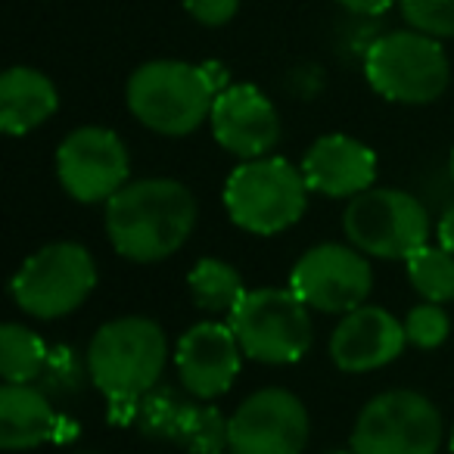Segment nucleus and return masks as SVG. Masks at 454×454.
I'll return each mask as SVG.
<instances>
[{
	"instance_id": "f257e3e1",
	"label": "nucleus",
	"mask_w": 454,
	"mask_h": 454,
	"mask_svg": "<svg viewBox=\"0 0 454 454\" xmlns=\"http://www.w3.org/2000/svg\"><path fill=\"white\" fill-rule=\"evenodd\" d=\"M196 196L175 177L128 181L106 202V237L128 262L150 265L175 255L196 227Z\"/></svg>"
},
{
	"instance_id": "f03ea898",
	"label": "nucleus",
	"mask_w": 454,
	"mask_h": 454,
	"mask_svg": "<svg viewBox=\"0 0 454 454\" xmlns=\"http://www.w3.org/2000/svg\"><path fill=\"white\" fill-rule=\"evenodd\" d=\"M168 364L165 330L150 317H119L103 324L88 346L90 380L100 386L113 408L137 411V402L153 392Z\"/></svg>"
},
{
	"instance_id": "7ed1b4c3",
	"label": "nucleus",
	"mask_w": 454,
	"mask_h": 454,
	"mask_svg": "<svg viewBox=\"0 0 454 454\" xmlns=\"http://www.w3.org/2000/svg\"><path fill=\"white\" fill-rule=\"evenodd\" d=\"M218 84L206 66L153 59L128 82V109L144 128L165 137H187L212 115Z\"/></svg>"
},
{
	"instance_id": "20e7f679",
	"label": "nucleus",
	"mask_w": 454,
	"mask_h": 454,
	"mask_svg": "<svg viewBox=\"0 0 454 454\" xmlns=\"http://www.w3.org/2000/svg\"><path fill=\"white\" fill-rule=\"evenodd\" d=\"M305 175L280 156L247 159L224 184V208L231 221L259 237L284 234L305 215Z\"/></svg>"
},
{
	"instance_id": "39448f33",
	"label": "nucleus",
	"mask_w": 454,
	"mask_h": 454,
	"mask_svg": "<svg viewBox=\"0 0 454 454\" xmlns=\"http://www.w3.org/2000/svg\"><path fill=\"white\" fill-rule=\"evenodd\" d=\"M364 75L371 88L386 100L423 106L445 94L451 82V66L439 38L411 28V32H392L373 41L364 57Z\"/></svg>"
},
{
	"instance_id": "423d86ee",
	"label": "nucleus",
	"mask_w": 454,
	"mask_h": 454,
	"mask_svg": "<svg viewBox=\"0 0 454 454\" xmlns=\"http://www.w3.org/2000/svg\"><path fill=\"white\" fill-rule=\"evenodd\" d=\"M247 358L259 364H293L305 358L315 340L309 305L286 290H247L237 309L227 315Z\"/></svg>"
},
{
	"instance_id": "0eeeda50",
	"label": "nucleus",
	"mask_w": 454,
	"mask_h": 454,
	"mask_svg": "<svg viewBox=\"0 0 454 454\" xmlns=\"http://www.w3.org/2000/svg\"><path fill=\"white\" fill-rule=\"evenodd\" d=\"M94 286V255L78 243H51L22 262L10 280V296L26 315L57 321L82 309Z\"/></svg>"
},
{
	"instance_id": "6e6552de",
	"label": "nucleus",
	"mask_w": 454,
	"mask_h": 454,
	"mask_svg": "<svg viewBox=\"0 0 454 454\" xmlns=\"http://www.w3.org/2000/svg\"><path fill=\"white\" fill-rule=\"evenodd\" d=\"M348 243L371 259H408L429 240V215L417 196L395 187H371L342 212Z\"/></svg>"
},
{
	"instance_id": "1a4fd4ad",
	"label": "nucleus",
	"mask_w": 454,
	"mask_h": 454,
	"mask_svg": "<svg viewBox=\"0 0 454 454\" xmlns=\"http://www.w3.org/2000/svg\"><path fill=\"white\" fill-rule=\"evenodd\" d=\"M442 414L427 395L392 389L361 408L352 429L355 454H439Z\"/></svg>"
},
{
	"instance_id": "9d476101",
	"label": "nucleus",
	"mask_w": 454,
	"mask_h": 454,
	"mask_svg": "<svg viewBox=\"0 0 454 454\" xmlns=\"http://www.w3.org/2000/svg\"><path fill=\"white\" fill-rule=\"evenodd\" d=\"M290 290L309 309L324 315H348L361 309L373 290V268L367 255L342 243H321L296 262Z\"/></svg>"
},
{
	"instance_id": "9b49d317",
	"label": "nucleus",
	"mask_w": 454,
	"mask_h": 454,
	"mask_svg": "<svg viewBox=\"0 0 454 454\" xmlns=\"http://www.w3.org/2000/svg\"><path fill=\"white\" fill-rule=\"evenodd\" d=\"M128 146L109 128H75L57 150V177L78 202H109L128 184Z\"/></svg>"
},
{
	"instance_id": "f8f14e48",
	"label": "nucleus",
	"mask_w": 454,
	"mask_h": 454,
	"mask_svg": "<svg viewBox=\"0 0 454 454\" xmlns=\"http://www.w3.org/2000/svg\"><path fill=\"white\" fill-rule=\"evenodd\" d=\"M309 442V411L290 389H259L231 414V454H302Z\"/></svg>"
},
{
	"instance_id": "ddd939ff",
	"label": "nucleus",
	"mask_w": 454,
	"mask_h": 454,
	"mask_svg": "<svg viewBox=\"0 0 454 454\" xmlns=\"http://www.w3.org/2000/svg\"><path fill=\"white\" fill-rule=\"evenodd\" d=\"M243 348L231 324L202 321L177 340L175 367L181 386L200 402L224 395L240 373Z\"/></svg>"
},
{
	"instance_id": "4468645a",
	"label": "nucleus",
	"mask_w": 454,
	"mask_h": 454,
	"mask_svg": "<svg viewBox=\"0 0 454 454\" xmlns=\"http://www.w3.org/2000/svg\"><path fill=\"white\" fill-rule=\"evenodd\" d=\"M212 134L231 156L262 159L278 146L280 119L274 103L253 84H231L215 97Z\"/></svg>"
},
{
	"instance_id": "2eb2a0df",
	"label": "nucleus",
	"mask_w": 454,
	"mask_h": 454,
	"mask_svg": "<svg viewBox=\"0 0 454 454\" xmlns=\"http://www.w3.org/2000/svg\"><path fill=\"white\" fill-rule=\"evenodd\" d=\"M408 333L395 315L380 305H361V309L342 315L340 327L330 336V358L346 373H367L386 367L402 355Z\"/></svg>"
},
{
	"instance_id": "dca6fc26",
	"label": "nucleus",
	"mask_w": 454,
	"mask_h": 454,
	"mask_svg": "<svg viewBox=\"0 0 454 454\" xmlns=\"http://www.w3.org/2000/svg\"><path fill=\"white\" fill-rule=\"evenodd\" d=\"M309 190L333 200H352L377 181V153L348 134H327L309 146L302 159Z\"/></svg>"
},
{
	"instance_id": "f3484780",
	"label": "nucleus",
	"mask_w": 454,
	"mask_h": 454,
	"mask_svg": "<svg viewBox=\"0 0 454 454\" xmlns=\"http://www.w3.org/2000/svg\"><path fill=\"white\" fill-rule=\"evenodd\" d=\"M59 106L53 82L38 69L13 66L0 75V128L10 137L41 128Z\"/></svg>"
},
{
	"instance_id": "a211bd4d",
	"label": "nucleus",
	"mask_w": 454,
	"mask_h": 454,
	"mask_svg": "<svg viewBox=\"0 0 454 454\" xmlns=\"http://www.w3.org/2000/svg\"><path fill=\"white\" fill-rule=\"evenodd\" d=\"M57 433V411L51 398L32 383H4L0 389V448L26 451Z\"/></svg>"
},
{
	"instance_id": "6ab92c4d",
	"label": "nucleus",
	"mask_w": 454,
	"mask_h": 454,
	"mask_svg": "<svg viewBox=\"0 0 454 454\" xmlns=\"http://www.w3.org/2000/svg\"><path fill=\"white\" fill-rule=\"evenodd\" d=\"M187 286H190L193 305L206 311V315H231V311L237 309V302L247 296L240 271L221 259L196 262V265L190 268Z\"/></svg>"
},
{
	"instance_id": "aec40b11",
	"label": "nucleus",
	"mask_w": 454,
	"mask_h": 454,
	"mask_svg": "<svg viewBox=\"0 0 454 454\" xmlns=\"http://www.w3.org/2000/svg\"><path fill=\"white\" fill-rule=\"evenodd\" d=\"M47 346L22 324L0 327V377L4 383H35L47 367Z\"/></svg>"
},
{
	"instance_id": "412c9836",
	"label": "nucleus",
	"mask_w": 454,
	"mask_h": 454,
	"mask_svg": "<svg viewBox=\"0 0 454 454\" xmlns=\"http://www.w3.org/2000/svg\"><path fill=\"white\" fill-rule=\"evenodd\" d=\"M227 433H231V417L221 414L215 404L190 402L171 442L187 454H215L227 448Z\"/></svg>"
},
{
	"instance_id": "4be33fe9",
	"label": "nucleus",
	"mask_w": 454,
	"mask_h": 454,
	"mask_svg": "<svg viewBox=\"0 0 454 454\" xmlns=\"http://www.w3.org/2000/svg\"><path fill=\"white\" fill-rule=\"evenodd\" d=\"M408 278L427 302H451L454 299V255L442 247H420L408 259Z\"/></svg>"
},
{
	"instance_id": "5701e85b",
	"label": "nucleus",
	"mask_w": 454,
	"mask_h": 454,
	"mask_svg": "<svg viewBox=\"0 0 454 454\" xmlns=\"http://www.w3.org/2000/svg\"><path fill=\"white\" fill-rule=\"evenodd\" d=\"M187 398H181L177 392L162 389L156 386L153 392H146L137 402V411H134V423L144 435L150 439H175V429L181 423L184 411H187Z\"/></svg>"
},
{
	"instance_id": "b1692460",
	"label": "nucleus",
	"mask_w": 454,
	"mask_h": 454,
	"mask_svg": "<svg viewBox=\"0 0 454 454\" xmlns=\"http://www.w3.org/2000/svg\"><path fill=\"white\" fill-rule=\"evenodd\" d=\"M404 333L408 342L417 348H439L442 342L451 333V321H448V311L439 302H420L408 311L404 317Z\"/></svg>"
},
{
	"instance_id": "393cba45",
	"label": "nucleus",
	"mask_w": 454,
	"mask_h": 454,
	"mask_svg": "<svg viewBox=\"0 0 454 454\" xmlns=\"http://www.w3.org/2000/svg\"><path fill=\"white\" fill-rule=\"evenodd\" d=\"M411 28L433 38H454V0H398Z\"/></svg>"
},
{
	"instance_id": "a878e982",
	"label": "nucleus",
	"mask_w": 454,
	"mask_h": 454,
	"mask_svg": "<svg viewBox=\"0 0 454 454\" xmlns=\"http://www.w3.org/2000/svg\"><path fill=\"white\" fill-rule=\"evenodd\" d=\"M184 7L202 26H224L240 10V0H184Z\"/></svg>"
},
{
	"instance_id": "bb28decb",
	"label": "nucleus",
	"mask_w": 454,
	"mask_h": 454,
	"mask_svg": "<svg viewBox=\"0 0 454 454\" xmlns=\"http://www.w3.org/2000/svg\"><path fill=\"white\" fill-rule=\"evenodd\" d=\"M395 0H340V7H346L355 16H380L392 7Z\"/></svg>"
},
{
	"instance_id": "cd10ccee",
	"label": "nucleus",
	"mask_w": 454,
	"mask_h": 454,
	"mask_svg": "<svg viewBox=\"0 0 454 454\" xmlns=\"http://www.w3.org/2000/svg\"><path fill=\"white\" fill-rule=\"evenodd\" d=\"M435 240H439L442 249H448L454 255V202L442 212L439 227H435Z\"/></svg>"
},
{
	"instance_id": "c85d7f7f",
	"label": "nucleus",
	"mask_w": 454,
	"mask_h": 454,
	"mask_svg": "<svg viewBox=\"0 0 454 454\" xmlns=\"http://www.w3.org/2000/svg\"><path fill=\"white\" fill-rule=\"evenodd\" d=\"M448 175H451V184H454V153H451V159H448Z\"/></svg>"
},
{
	"instance_id": "c756f323",
	"label": "nucleus",
	"mask_w": 454,
	"mask_h": 454,
	"mask_svg": "<svg viewBox=\"0 0 454 454\" xmlns=\"http://www.w3.org/2000/svg\"><path fill=\"white\" fill-rule=\"evenodd\" d=\"M451 454H454V433H451Z\"/></svg>"
},
{
	"instance_id": "7c9ffc66",
	"label": "nucleus",
	"mask_w": 454,
	"mask_h": 454,
	"mask_svg": "<svg viewBox=\"0 0 454 454\" xmlns=\"http://www.w3.org/2000/svg\"><path fill=\"white\" fill-rule=\"evenodd\" d=\"M333 454H348V451H333ZM355 454V451H352Z\"/></svg>"
},
{
	"instance_id": "2f4dec72",
	"label": "nucleus",
	"mask_w": 454,
	"mask_h": 454,
	"mask_svg": "<svg viewBox=\"0 0 454 454\" xmlns=\"http://www.w3.org/2000/svg\"><path fill=\"white\" fill-rule=\"evenodd\" d=\"M215 454H224V451H215Z\"/></svg>"
}]
</instances>
